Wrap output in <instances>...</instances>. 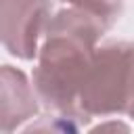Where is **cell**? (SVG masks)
<instances>
[{"mask_svg": "<svg viewBox=\"0 0 134 134\" xmlns=\"http://www.w3.org/2000/svg\"><path fill=\"white\" fill-rule=\"evenodd\" d=\"M109 25L103 17L71 4L50 17L34 69V88L38 98L61 117L84 119L77 111L80 90L92 65L96 42Z\"/></svg>", "mask_w": 134, "mask_h": 134, "instance_id": "obj_1", "label": "cell"}, {"mask_svg": "<svg viewBox=\"0 0 134 134\" xmlns=\"http://www.w3.org/2000/svg\"><path fill=\"white\" fill-rule=\"evenodd\" d=\"M134 92V44L111 42L96 48L82 84L77 111L88 121L92 115L128 111Z\"/></svg>", "mask_w": 134, "mask_h": 134, "instance_id": "obj_2", "label": "cell"}, {"mask_svg": "<svg viewBox=\"0 0 134 134\" xmlns=\"http://www.w3.org/2000/svg\"><path fill=\"white\" fill-rule=\"evenodd\" d=\"M50 0H2V44L23 61L38 57V40L50 21Z\"/></svg>", "mask_w": 134, "mask_h": 134, "instance_id": "obj_3", "label": "cell"}, {"mask_svg": "<svg viewBox=\"0 0 134 134\" xmlns=\"http://www.w3.org/2000/svg\"><path fill=\"white\" fill-rule=\"evenodd\" d=\"M36 94L19 69L2 67V130L10 132L15 126L31 119L38 113Z\"/></svg>", "mask_w": 134, "mask_h": 134, "instance_id": "obj_4", "label": "cell"}, {"mask_svg": "<svg viewBox=\"0 0 134 134\" xmlns=\"http://www.w3.org/2000/svg\"><path fill=\"white\" fill-rule=\"evenodd\" d=\"M63 2H67L71 6H80L84 10H90L98 17H103L111 25L121 10V0H63Z\"/></svg>", "mask_w": 134, "mask_h": 134, "instance_id": "obj_5", "label": "cell"}, {"mask_svg": "<svg viewBox=\"0 0 134 134\" xmlns=\"http://www.w3.org/2000/svg\"><path fill=\"white\" fill-rule=\"evenodd\" d=\"M128 113L134 117V92H132V100H130V107H128Z\"/></svg>", "mask_w": 134, "mask_h": 134, "instance_id": "obj_6", "label": "cell"}]
</instances>
